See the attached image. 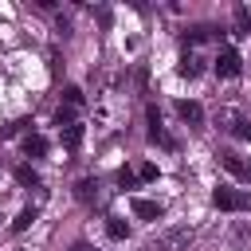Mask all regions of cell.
I'll list each match as a JSON object with an SVG mask.
<instances>
[{
    "instance_id": "4fadbf2b",
    "label": "cell",
    "mask_w": 251,
    "mask_h": 251,
    "mask_svg": "<svg viewBox=\"0 0 251 251\" xmlns=\"http://www.w3.org/2000/svg\"><path fill=\"white\" fill-rule=\"evenodd\" d=\"M106 235H110V239H126V235H129V227H126L118 216H110V220H106Z\"/></svg>"
},
{
    "instance_id": "52a82bcc",
    "label": "cell",
    "mask_w": 251,
    "mask_h": 251,
    "mask_svg": "<svg viewBox=\"0 0 251 251\" xmlns=\"http://www.w3.org/2000/svg\"><path fill=\"white\" fill-rule=\"evenodd\" d=\"M220 161H224V169H227V173H235V176H247V180H251V161H243V157H235V153H224Z\"/></svg>"
},
{
    "instance_id": "8fae6325",
    "label": "cell",
    "mask_w": 251,
    "mask_h": 251,
    "mask_svg": "<svg viewBox=\"0 0 251 251\" xmlns=\"http://www.w3.org/2000/svg\"><path fill=\"white\" fill-rule=\"evenodd\" d=\"M16 184H24V188H39V176H35L27 165H20V169H16Z\"/></svg>"
},
{
    "instance_id": "ba28073f",
    "label": "cell",
    "mask_w": 251,
    "mask_h": 251,
    "mask_svg": "<svg viewBox=\"0 0 251 251\" xmlns=\"http://www.w3.org/2000/svg\"><path fill=\"white\" fill-rule=\"evenodd\" d=\"M59 137H63V145L75 153V149L82 145V126H78V122H71V126H63V129H59Z\"/></svg>"
},
{
    "instance_id": "9c48e42d",
    "label": "cell",
    "mask_w": 251,
    "mask_h": 251,
    "mask_svg": "<svg viewBox=\"0 0 251 251\" xmlns=\"http://www.w3.org/2000/svg\"><path fill=\"white\" fill-rule=\"evenodd\" d=\"M24 153H27V157H43V153H47V141H43L39 133H31V137H24Z\"/></svg>"
},
{
    "instance_id": "7a4b0ae2",
    "label": "cell",
    "mask_w": 251,
    "mask_h": 251,
    "mask_svg": "<svg viewBox=\"0 0 251 251\" xmlns=\"http://www.w3.org/2000/svg\"><path fill=\"white\" fill-rule=\"evenodd\" d=\"M216 208H224V212H251V192H239V188H216Z\"/></svg>"
},
{
    "instance_id": "6da1fadb",
    "label": "cell",
    "mask_w": 251,
    "mask_h": 251,
    "mask_svg": "<svg viewBox=\"0 0 251 251\" xmlns=\"http://www.w3.org/2000/svg\"><path fill=\"white\" fill-rule=\"evenodd\" d=\"M196 239L192 227H165L157 239H149V251H188Z\"/></svg>"
},
{
    "instance_id": "9a60e30c",
    "label": "cell",
    "mask_w": 251,
    "mask_h": 251,
    "mask_svg": "<svg viewBox=\"0 0 251 251\" xmlns=\"http://www.w3.org/2000/svg\"><path fill=\"white\" fill-rule=\"evenodd\" d=\"M137 180H141V176H137L133 169H122V173H118V184H122V188H129V184H137Z\"/></svg>"
},
{
    "instance_id": "5b68a950",
    "label": "cell",
    "mask_w": 251,
    "mask_h": 251,
    "mask_svg": "<svg viewBox=\"0 0 251 251\" xmlns=\"http://www.w3.org/2000/svg\"><path fill=\"white\" fill-rule=\"evenodd\" d=\"M176 114H180V122H188L192 129H200V126H204V110H200L196 102H176Z\"/></svg>"
},
{
    "instance_id": "5bb4252c",
    "label": "cell",
    "mask_w": 251,
    "mask_h": 251,
    "mask_svg": "<svg viewBox=\"0 0 251 251\" xmlns=\"http://www.w3.org/2000/svg\"><path fill=\"white\" fill-rule=\"evenodd\" d=\"M180 75H184V78H196V75H200V59H196V55H184V63H180Z\"/></svg>"
},
{
    "instance_id": "277c9868",
    "label": "cell",
    "mask_w": 251,
    "mask_h": 251,
    "mask_svg": "<svg viewBox=\"0 0 251 251\" xmlns=\"http://www.w3.org/2000/svg\"><path fill=\"white\" fill-rule=\"evenodd\" d=\"M149 141H157V145H165V149H176V141L165 133V126H161V114H157V106H149Z\"/></svg>"
},
{
    "instance_id": "30bf717a",
    "label": "cell",
    "mask_w": 251,
    "mask_h": 251,
    "mask_svg": "<svg viewBox=\"0 0 251 251\" xmlns=\"http://www.w3.org/2000/svg\"><path fill=\"white\" fill-rule=\"evenodd\" d=\"M75 196H78V200H94V196H98V180H90V176L78 180V184H75Z\"/></svg>"
},
{
    "instance_id": "2e32d148",
    "label": "cell",
    "mask_w": 251,
    "mask_h": 251,
    "mask_svg": "<svg viewBox=\"0 0 251 251\" xmlns=\"http://www.w3.org/2000/svg\"><path fill=\"white\" fill-rule=\"evenodd\" d=\"M235 24H239V31H251V12L247 8H235Z\"/></svg>"
},
{
    "instance_id": "e0dca14e",
    "label": "cell",
    "mask_w": 251,
    "mask_h": 251,
    "mask_svg": "<svg viewBox=\"0 0 251 251\" xmlns=\"http://www.w3.org/2000/svg\"><path fill=\"white\" fill-rule=\"evenodd\" d=\"M67 106H82V90L78 86H67Z\"/></svg>"
},
{
    "instance_id": "3957f363",
    "label": "cell",
    "mask_w": 251,
    "mask_h": 251,
    "mask_svg": "<svg viewBox=\"0 0 251 251\" xmlns=\"http://www.w3.org/2000/svg\"><path fill=\"white\" fill-rule=\"evenodd\" d=\"M239 71H243V59H239V51L224 47V51L216 55V75H220V78H235Z\"/></svg>"
},
{
    "instance_id": "d6986e66",
    "label": "cell",
    "mask_w": 251,
    "mask_h": 251,
    "mask_svg": "<svg viewBox=\"0 0 251 251\" xmlns=\"http://www.w3.org/2000/svg\"><path fill=\"white\" fill-rule=\"evenodd\" d=\"M71 251H90V243H82V239H78V243H75Z\"/></svg>"
},
{
    "instance_id": "ac0fdd59",
    "label": "cell",
    "mask_w": 251,
    "mask_h": 251,
    "mask_svg": "<svg viewBox=\"0 0 251 251\" xmlns=\"http://www.w3.org/2000/svg\"><path fill=\"white\" fill-rule=\"evenodd\" d=\"M137 176H141V180H153V176H157V165H141Z\"/></svg>"
},
{
    "instance_id": "7c38bea8",
    "label": "cell",
    "mask_w": 251,
    "mask_h": 251,
    "mask_svg": "<svg viewBox=\"0 0 251 251\" xmlns=\"http://www.w3.org/2000/svg\"><path fill=\"white\" fill-rule=\"evenodd\" d=\"M31 224H35V208H24V212L12 220V231H27Z\"/></svg>"
},
{
    "instance_id": "8992f818",
    "label": "cell",
    "mask_w": 251,
    "mask_h": 251,
    "mask_svg": "<svg viewBox=\"0 0 251 251\" xmlns=\"http://www.w3.org/2000/svg\"><path fill=\"white\" fill-rule=\"evenodd\" d=\"M129 208H133V216H141V220H161V216H165V208H161L157 200H141V196H137Z\"/></svg>"
}]
</instances>
